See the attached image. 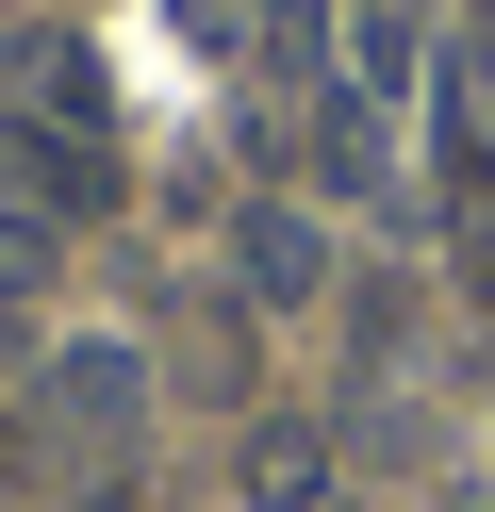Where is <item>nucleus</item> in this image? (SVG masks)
Here are the masks:
<instances>
[{
	"instance_id": "obj_1",
	"label": "nucleus",
	"mask_w": 495,
	"mask_h": 512,
	"mask_svg": "<svg viewBox=\"0 0 495 512\" xmlns=\"http://www.w3.org/2000/svg\"><path fill=\"white\" fill-rule=\"evenodd\" d=\"M50 430L116 463V446L149 430V364H132V347H66V364H50Z\"/></svg>"
},
{
	"instance_id": "obj_2",
	"label": "nucleus",
	"mask_w": 495,
	"mask_h": 512,
	"mask_svg": "<svg viewBox=\"0 0 495 512\" xmlns=\"http://www.w3.org/2000/svg\"><path fill=\"white\" fill-rule=\"evenodd\" d=\"M231 265H248V298H264V314H314V298H330V232H314V215H281V199L231 232Z\"/></svg>"
},
{
	"instance_id": "obj_3",
	"label": "nucleus",
	"mask_w": 495,
	"mask_h": 512,
	"mask_svg": "<svg viewBox=\"0 0 495 512\" xmlns=\"http://www.w3.org/2000/svg\"><path fill=\"white\" fill-rule=\"evenodd\" d=\"M248 512H347V463H330L297 413H264L248 430Z\"/></svg>"
},
{
	"instance_id": "obj_4",
	"label": "nucleus",
	"mask_w": 495,
	"mask_h": 512,
	"mask_svg": "<svg viewBox=\"0 0 495 512\" xmlns=\"http://www.w3.org/2000/svg\"><path fill=\"white\" fill-rule=\"evenodd\" d=\"M314 182H330V199H380V182H396L380 166V116H363L347 83H314Z\"/></svg>"
},
{
	"instance_id": "obj_5",
	"label": "nucleus",
	"mask_w": 495,
	"mask_h": 512,
	"mask_svg": "<svg viewBox=\"0 0 495 512\" xmlns=\"http://www.w3.org/2000/svg\"><path fill=\"white\" fill-rule=\"evenodd\" d=\"M50 265H66V232H50L33 199H0V331H17V314L50 298Z\"/></svg>"
},
{
	"instance_id": "obj_6",
	"label": "nucleus",
	"mask_w": 495,
	"mask_h": 512,
	"mask_svg": "<svg viewBox=\"0 0 495 512\" xmlns=\"http://www.w3.org/2000/svg\"><path fill=\"white\" fill-rule=\"evenodd\" d=\"M347 34H363V83H413V0H363Z\"/></svg>"
}]
</instances>
